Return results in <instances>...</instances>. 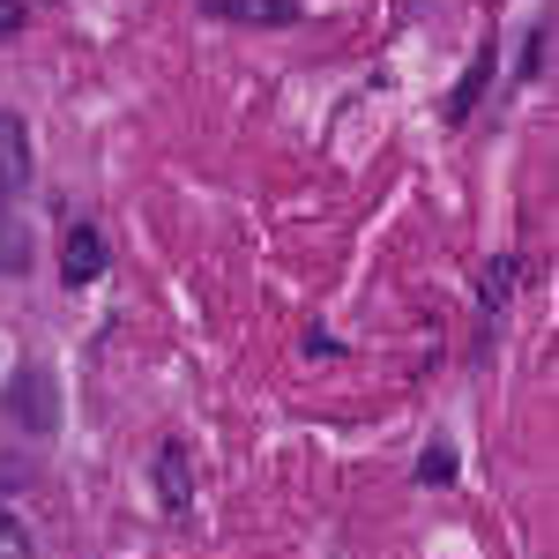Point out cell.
<instances>
[{
  "label": "cell",
  "mask_w": 559,
  "mask_h": 559,
  "mask_svg": "<svg viewBox=\"0 0 559 559\" xmlns=\"http://www.w3.org/2000/svg\"><path fill=\"white\" fill-rule=\"evenodd\" d=\"M23 187H31V128L15 112H0V194L15 202Z\"/></svg>",
  "instance_id": "cell-1"
},
{
  "label": "cell",
  "mask_w": 559,
  "mask_h": 559,
  "mask_svg": "<svg viewBox=\"0 0 559 559\" xmlns=\"http://www.w3.org/2000/svg\"><path fill=\"white\" fill-rule=\"evenodd\" d=\"M97 269H105V239H97V224H75L60 239V284H90Z\"/></svg>",
  "instance_id": "cell-2"
},
{
  "label": "cell",
  "mask_w": 559,
  "mask_h": 559,
  "mask_svg": "<svg viewBox=\"0 0 559 559\" xmlns=\"http://www.w3.org/2000/svg\"><path fill=\"white\" fill-rule=\"evenodd\" d=\"M23 261H31V247H23V224H15L8 194H0V269H23Z\"/></svg>",
  "instance_id": "cell-3"
},
{
  "label": "cell",
  "mask_w": 559,
  "mask_h": 559,
  "mask_svg": "<svg viewBox=\"0 0 559 559\" xmlns=\"http://www.w3.org/2000/svg\"><path fill=\"white\" fill-rule=\"evenodd\" d=\"M485 75H492V45H485V52H477V60H471V83H463V90H455V97H448V112H455V120H463V112H471V105H477V90H485Z\"/></svg>",
  "instance_id": "cell-4"
},
{
  "label": "cell",
  "mask_w": 559,
  "mask_h": 559,
  "mask_svg": "<svg viewBox=\"0 0 559 559\" xmlns=\"http://www.w3.org/2000/svg\"><path fill=\"white\" fill-rule=\"evenodd\" d=\"M0 559H31V530L8 515V508H0Z\"/></svg>",
  "instance_id": "cell-5"
},
{
  "label": "cell",
  "mask_w": 559,
  "mask_h": 559,
  "mask_svg": "<svg viewBox=\"0 0 559 559\" xmlns=\"http://www.w3.org/2000/svg\"><path fill=\"white\" fill-rule=\"evenodd\" d=\"M23 31V0H0V38H15Z\"/></svg>",
  "instance_id": "cell-6"
}]
</instances>
